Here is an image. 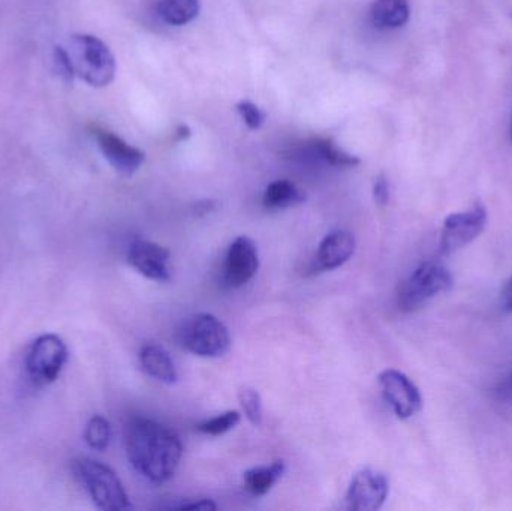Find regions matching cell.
<instances>
[{
	"instance_id": "1",
	"label": "cell",
	"mask_w": 512,
	"mask_h": 511,
	"mask_svg": "<svg viewBox=\"0 0 512 511\" xmlns=\"http://www.w3.org/2000/svg\"><path fill=\"white\" fill-rule=\"evenodd\" d=\"M125 447L134 470L155 485L173 479L182 461V441L176 432L146 417L129 420Z\"/></svg>"
},
{
	"instance_id": "2",
	"label": "cell",
	"mask_w": 512,
	"mask_h": 511,
	"mask_svg": "<svg viewBox=\"0 0 512 511\" xmlns=\"http://www.w3.org/2000/svg\"><path fill=\"white\" fill-rule=\"evenodd\" d=\"M69 57L77 77L92 87H105L116 77V59L105 42L93 35H74L69 41Z\"/></svg>"
},
{
	"instance_id": "3",
	"label": "cell",
	"mask_w": 512,
	"mask_h": 511,
	"mask_svg": "<svg viewBox=\"0 0 512 511\" xmlns=\"http://www.w3.org/2000/svg\"><path fill=\"white\" fill-rule=\"evenodd\" d=\"M72 470L99 509L105 511L132 509L125 486L107 465L95 459L81 458L74 461Z\"/></svg>"
},
{
	"instance_id": "4",
	"label": "cell",
	"mask_w": 512,
	"mask_h": 511,
	"mask_svg": "<svg viewBox=\"0 0 512 511\" xmlns=\"http://www.w3.org/2000/svg\"><path fill=\"white\" fill-rule=\"evenodd\" d=\"M183 350L198 357H222L230 351L231 336L227 326L213 314L201 312L183 321L177 330Z\"/></svg>"
},
{
	"instance_id": "5",
	"label": "cell",
	"mask_w": 512,
	"mask_h": 511,
	"mask_svg": "<svg viewBox=\"0 0 512 511\" xmlns=\"http://www.w3.org/2000/svg\"><path fill=\"white\" fill-rule=\"evenodd\" d=\"M453 285V276L441 264H421L400 287L397 305L403 312L417 311L433 297L450 291Z\"/></svg>"
},
{
	"instance_id": "6",
	"label": "cell",
	"mask_w": 512,
	"mask_h": 511,
	"mask_svg": "<svg viewBox=\"0 0 512 511\" xmlns=\"http://www.w3.org/2000/svg\"><path fill=\"white\" fill-rule=\"evenodd\" d=\"M68 362V347L62 338L53 333L39 336L26 356V371L38 386L54 383Z\"/></svg>"
},
{
	"instance_id": "7",
	"label": "cell",
	"mask_w": 512,
	"mask_h": 511,
	"mask_svg": "<svg viewBox=\"0 0 512 511\" xmlns=\"http://www.w3.org/2000/svg\"><path fill=\"white\" fill-rule=\"evenodd\" d=\"M487 224V210L481 203L466 212L451 213L444 221L441 234V252L454 254L474 242Z\"/></svg>"
},
{
	"instance_id": "8",
	"label": "cell",
	"mask_w": 512,
	"mask_h": 511,
	"mask_svg": "<svg viewBox=\"0 0 512 511\" xmlns=\"http://www.w3.org/2000/svg\"><path fill=\"white\" fill-rule=\"evenodd\" d=\"M385 402L400 420H408L420 413L423 398L411 378L396 369H385L378 377Z\"/></svg>"
},
{
	"instance_id": "9",
	"label": "cell",
	"mask_w": 512,
	"mask_h": 511,
	"mask_svg": "<svg viewBox=\"0 0 512 511\" xmlns=\"http://www.w3.org/2000/svg\"><path fill=\"white\" fill-rule=\"evenodd\" d=\"M259 269L258 248L249 237L240 236L228 246L222 266V285L237 290L248 284Z\"/></svg>"
},
{
	"instance_id": "10",
	"label": "cell",
	"mask_w": 512,
	"mask_h": 511,
	"mask_svg": "<svg viewBox=\"0 0 512 511\" xmlns=\"http://www.w3.org/2000/svg\"><path fill=\"white\" fill-rule=\"evenodd\" d=\"M390 494L387 476L373 468H364L355 474L346 492L349 510L375 511L381 509Z\"/></svg>"
},
{
	"instance_id": "11",
	"label": "cell",
	"mask_w": 512,
	"mask_h": 511,
	"mask_svg": "<svg viewBox=\"0 0 512 511\" xmlns=\"http://www.w3.org/2000/svg\"><path fill=\"white\" fill-rule=\"evenodd\" d=\"M92 131L102 155L117 173L131 177L132 174L140 170L141 165L146 161V155L140 149L131 146L122 138L117 137L114 132L107 131L101 126H93Z\"/></svg>"
},
{
	"instance_id": "12",
	"label": "cell",
	"mask_w": 512,
	"mask_h": 511,
	"mask_svg": "<svg viewBox=\"0 0 512 511\" xmlns=\"http://www.w3.org/2000/svg\"><path fill=\"white\" fill-rule=\"evenodd\" d=\"M170 261V251L158 243L150 242V240H135L129 246L128 263L150 281H170Z\"/></svg>"
},
{
	"instance_id": "13",
	"label": "cell",
	"mask_w": 512,
	"mask_h": 511,
	"mask_svg": "<svg viewBox=\"0 0 512 511\" xmlns=\"http://www.w3.org/2000/svg\"><path fill=\"white\" fill-rule=\"evenodd\" d=\"M355 252L354 234L346 230H334L319 243L313 260V272H330L348 263Z\"/></svg>"
},
{
	"instance_id": "14",
	"label": "cell",
	"mask_w": 512,
	"mask_h": 511,
	"mask_svg": "<svg viewBox=\"0 0 512 511\" xmlns=\"http://www.w3.org/2000/svg\"><path fill=\"white\" fill-rule=\"evenodd\" d=\"M140 363L143 366V371L149 377L155 378L156 381H161L164 384H174L179 380V374H177L173 359L159 345H144L140 351Z\"/></svg>"
},
{
	"instance_id": "15",
	"label": "cell",
	"mask_w": 512,
	"mask_h": 511,
	"mask_svg": "<svg viewBox=\"0 0 512 511\" xmlns=\"http://www.w3.org/2000/svg\"><path fill=\"white\" fill-rule=\"evenodd\" d=\"M285 470L286 465L283 461L251 468L243 474V488L252 497H264L282 479Z\"/></svg>"
},
{
	"instance_id": "16",
	"label": "cell",
	"mask_w": 512,
	"mask_h": 511,
	"mask_svg": "<svg viewBox=\"0 0 512 511\" xmlns=\"http://www.w3.org/2000/svg\"><path fill=\"white\" fill-rule=\"evenodd\" d=\"M411 8L408 0H375L370 18L378 29H399L408 23Z\"/></svg>"
},
{
	"instance_id": "17",
	"label": "cell",
	"mask_w": 512,
	"mask_h": 511,
	"mask_svg": "<svg viewBox=\"0 0 512 511\" xmlns=\"http://www.w3.org/2000/svg\"><path fill=\"white\" fill-rule=\"evenodd\" d=\"M306 200L304 192L289 180H276L265 188L262 204L267 210H283Z\"/></svg>"
},
{
	"instance_id": "18",
	"label": "cell",
	"mask_w": 512,
	"mask_h": 511,
	"mask_svg": "<svg viewBox=\"0 0 512 511\" xmlns=\"http://www.w3.org/2000/svg\"><path fill=\"white\" fill-rule=\"evenodd\" d=\"M200 0H159L158 11L162 20L171 26H185L200 14Z\"/></svg>"
},
{
	"instance_id": "19",
	"label": "cell",
	"mask_w": 512,
	"mask_h": 511,
	"mask_svg": "<svg viewBox=\"0 0 512 511\" xmlns=\"http://www.w3.org/2000/svg\"><path fill=\"white\" fill-rule=\"evenodd\" d=\"M313 149L321 156V159H324L327 164L333 165V167H355V165L360 164V159H358L357 156L349 155L348 152L340 149L337 144H334L331 140H327V138H324V140H316L315 143H313Z\"/></svg>"
},
{
	"instance_id": "20",
	"label": "cell",
	"mask_w": 512,
	"mask_h": 511,
	"mask_svg": "<svg viewBox=\"0 0 512 511\" xmlns=\"http://www.w3.org/2000/svg\"><path fill=\"white\" fill-rule=\"evenodd\" d=\"M84 440H86L87 446L96 452L107 450L111 440V428L108 420L102 416H93L87 422Z\"/></svg>"
},
{
	"instance_id": "21",
	"label": "cell",
	"mask_w": 512,
	"mask_h": 511,
	"mask_svg": "<svg viewBox=\"0 0 512 511\" xmlns=\"http://www.w3.org/2000/svg\"><path fill=\"white\" fill-rule=\"evenodd\" d=\"M242 416L239 411H227V413L219 414L212 419L204 420L197 426L198 431L210 437H219V435L227 434L233 431L239 425Z\"/></svg>"
},
{
	"instance_id": "22",
	"label": "cell",
	"mask_w": 512,
	"mask_h": 511,
	"mask_svg": "<svg viewBox=\"0 0 512 511\" xmlns=\"http://www.w3.org/2000/svg\"><path fill=\"white\" fill-rule=\"evenodd\" d=\"M239 401L245 411L246 419L254 426H261L262 401L259 393L251 387H243L239 392Z\"/></svg>"
},
{
	"instance_id": "23",
	"label": "cell",
	"mask_w": 512,
	"mask_h": 511,
	"mask_svg": "<svg viewBox=\"0 0 512 511\" xmlns=\"http://www.w3.org/2000/svg\"><path fill=\"white\" fill-rule=\"evenodd\" d=\"M53 65L54 72H56L63 81L72 83L75 77L74 66H72L71 57H69L68 51H66L65 48H54Z\"/></svg>"
},
{
	"instance_id": "24",
	"label": "cell",
	"mask_w": 512,
	"mask_h": 511,
	"mask_svg": "<svg viewBox=\"0 0 512 511\" xmlns=\"http://www.w3.org/2000/svg\"><path fill=\"white\" fill-rule=\"evenodd\" d=\"M237 111H239L242 119L245 120L248 128L259 129L265 122V114L262 113L261 108L251 101H242L237 104Z\"/></svg>"
},
{
	"instance_id": "25",
	"label": "cell",
	"mask_w": 512,
	"mask_h": 511,
	"mask_svg": "<svg viewBox=\"0 0 512 511\" xmlns=\"http://www.w3.org/2000/svg\"><path fill=\"white\" fill-rule=\"evenodd\" d=\"M373 198L379 206H385L390 201V185L384 174H379L373 183Z\"/></svg>"
},
{
	"instance_id": "26",
	"label": "cell",
	"mask_w": 512,
	"mask_h": 511,
	"mask_svg": "<svg viewBox=\"0 0 512 511\" xmlns=\"http://www.w3.org/2000/svg\"><path fill=\"white\" fill-rule=\"evenodd\" d=\"M170 509L213 511L218 507L212 500H188L183 501L182 504H173Z\"/></svg>"
},
{
	"instance_id": "27",
	"label": "cell",
	"mask_w": 512,
	"mask_h": 511,
	"mask_svg": "<svg viewBox=\"0 0 512 511\" xmlns=\"http://www.w3.org/2000/svg\"><path fill=\"white\" fill-rule=\"evenodd\" d=\"M502 308L507 312H512V279L502 291Z\"/></svg>"
},
{
	"instance_id": "28",
	"label": "cell",
	"mask_w": 512,
	"mask_h": 511,
	"mask_svg": "<svg viewBox=\"0 0 512 511\" xmlns=\"http://www.w3.org/2000/svg\"><path fill=\"white\" fill-rule=\"evenodd\" d=\"M191 137V129H189L188 125H180L179 128L176 129V140L177 141H185Z\"/></svg>"
},
{
	"instance_id": "29",
	"label": "cell",
	"mask_w": 512,
	"mask_h": 511,
	"mask_svg": "<svg viewBox=\"0 0 512 511\" xmlns=\"http://www.w3.org/2000/svg\"><path fill=\"white\" fill-rule=\"evenodd\" d=\"M510 390H511V395H512V378H511V381H510Z\"/></svg>"
},
{
	"instance_id": "30",
	"label": "cell",
	"mask_w": 512,
	"mask_h": 511,
	"mask_svg": "<svg viewBox=\"0 0 512 511\" xmlns=\"http://www.w3.org/2000/svg\"><path fill=\"white\" fill-rule=\"evenodd\" d=\"M511 141H512V125H511Z\"/></svg>"
}]
</instances>
